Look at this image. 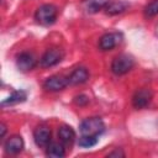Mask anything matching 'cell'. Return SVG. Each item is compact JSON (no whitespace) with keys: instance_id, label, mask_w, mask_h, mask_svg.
<instances>
[{"instance_id":"obj_11","label":"cell","mask_w":158,"mask_h":158,"mask_svg":"<svg viewBox=\"0 0 158 158\" xmlns=\"http://www.w3.org/2000/svg\"><path fill=\"white\" fill-rule=\"evenodd\" d=\"M88 78H89V73H88L86 68H84V67H79V68L74 69L72 72V74L68 77L69 84H73V85L83 84L88 80Z\"/></svg>"},{"instance_id":"obj_6","label":"cell","mask_w":158,"mask_h":158,"mask_svg":"<svg viewBox=\"0 0 158 158\" xmlns=\"http://www.w3.org/2000/svg\"><path fill=\"white\" fill-rule=\"evenodd\" d=\"M16 64H17V68L22 72H27V70H31L35 68L36 65V58L33 57L32 53H28V52H22L17 56L16 58Z\"/></svg>"},{"instance_id":"obj_5","label":"cell","mask_w":158,"mask_h":158,"mask_svg":"<svg viewBox=\"0 0 158 158\" xmlns=\"http://www.w3.org/2000/svg\"><path fill=\"white\" fill-rule=\"evenodd\" d=\"M68 84H69L68 78L63 75H52L46 79L43 86L46 90H49V91H59V90H63Z\"/></svg>"},{"instance_id":"obj_14","label":"cell","mask_w":158,"mask_h":158,"mask_svg":"<svg viewBox=\"0 0 158 158\" xmlns=\"http://www.w3.org/2000/svg\"><path fill=\"white\" fill-rule=\"evenodd\" d=\"M128 7V4L126 1H122V0H115V1H109V4L106 5L105 10L109 15H117V14H121Z\"/></svg>"},{"instance_id":"obj_7","label":"cell","mask_w":158,"mask_h":158,"mask_svg":"<svg viewBox=\"0 0 158 158\" xmlns=\"http://www.w3.org/2000/svg\"><path fill=\"white\" fill-rule=\"evenodd\" d=\"M33 139L38 147H47L51 143V130L47 126H38L33 132Z\"/></svg>"},{"instance_id":"obj_13","label":"cell","mask_w":158,"mask_h":158,"mask_svg":"<svg viewBox=\"0 0 158 158\" xmlns=\"http://www.w3.org/2000/svg\"><path fill=\"white\" fill-rule=\"evenodd\" d=\"M58 137L62 143L64 144H70L75 139V132L70 126L63 125L58 128Z\"/></svg>"},{"instance_id":"obj_3","label":"cell","mask_w":158,"mask_h":158,"mask_svg":"<svg viewBox=\"0 0 158 158\" xmlns=\"http://www.w3.org/2000/svg\"><path fill=\"white\" fill-rule=\"evenodd\" d=\"M133 64H135V62L131 56L118 54L117 57L114 58V60L111 63V70L116 75H122V74H126L127 72H130L132 69Z\"/></svg>"},{"instance_id":"obj_10","label":"cell","mask_w":158,"mask_h":158,"mask_svg":"<svg viewBox=\"0 0 158 158\" xmlns=\"http://www.w3.org/2000/svg\"><path fill=\"white\" fill-rule=\"evenodd\" d=\"M118 42H120V36L117 33H112V32L105 33L99 40V48L101 51H110L114 47H116Z\"/></svg>"},{"instance_id":"obj_4","label":"cell","mask_w":158,"mask_h":158,"mask_svg":"<svg viewBox=\"0 0 158 158\" xmlns=\"http://www.w3.org/2000/svg\"><path fill=\"white\" fill-rule=\"evenodd\" d=\"M64 53L60 48H57V47H53V48H49L44 52V54L42 56L41 58V65L44 67V68H49V67H53L56 64H58L62 58H63Z\"/></svg>"},{"instance_id":"obj_15","label":"cell","mask_w":158,"mask_h":158,"mask_svg":"<svg viewBox=\"0 0 158 158\" xmlns=\"http://www.w3.org/2000/svg\"><path fill=\"white\" fill-rule=\"evenodd\" d=\"M46 154L48 157H52V158H63L65 156V151H64V147L62 143L53 142V143H49L47 146Z\"/></svg>"},{"instance_id":"obj_2","label":"cell","mask_w":158,"mask_h":158,"mask_svg":"<svg viewBox=\"0 0 158 158\" xmlns=\"http://www.w3.org/2000/svg\"><path fill=\"white\" fill-rule=\"evenodd\" d=\"M35 19L38 23L43 26H49L54 23L57 19V7L52 4H44L36 10Z\"/></svg>"},{"instance_id":"obj_8","label":"cell","mask_w":158,"mask_h":158,"mask_svg":"<svg viewBox=\"0 0 158 158\" xmlns=\"http://www.w3.org/2000/svg\"><path fill=\"white\" fill-rule=\"evenodd\" d=\"M151 99H152V93L148 89H139L132 96V105L136 109H143L149 104Z\"/></svg>"},{"instance_id":"obj_9","label":"cell","mask_w":158,"mask_h":158,"mask_svg":"<svg viewBox=\"0 0 158 158\" xmlns=\"http://www.w3.org/2000/svg\"><path fill=\"white\" fill-rule=\"evenodd\" d=\"M4 148H5V152L9 153V154H17L22 151L23 148V139L21 136H17V135H14L11 137L7 138V141L5 142L4 144Z\"/></svg>"},{"instance_id":"obj_17","label":"cell","mask_w":158,"mask_h":158,"mask_svg":"<svg viewBox=\"0 0 158 158\" xmlns=\"http://www.w3.org/2000/svg\"><path fill=\"white\" fill-rule=\"evenodd\" d=\"M99 141V137H94V136H80L78 143L80 147H84V148H89V147H93L98 143Z\"/></svg>"},{"instance_id":"obj_16","label":"cell","mask_w":158,"mask_h":158,"mask_svg":"<svg viewBox=\"0 0 158 158\" xmlns=\"http://www.w3.org/2000/svg\"><path fill=\"white\" fill-rule=\"evenodd\" d=\"M26 93L23 91V90H16V91H14L7 99H5L2 102H1V105L2 106H5V105H15V104H19V102H22V101H25L26 100Z\"/></svg>"},{"instance_id":"obj_20","label":"cell","mask_w":158,"mask_h":158,"mask_svg":"<svg viewBox=\"0 0 158 158\" xmlns=\"http://www.w3.org/2000/svg\"><path fill=\"white\" fill-rule=\"evenodd\" d=\"M123 156H125V154H123V152H122L121 149H116V151L109 153V157H123Z\"/></svg>"},{"instance_id":"obj_1","label":"cell","mask_w":158,"mask_h":158,"mask_svg":"<svg viewBox=\"0 0 158 158\" xmlns=\"http://www.w3.org/2000/svg\"><path fill=\"white\" fill-rule=\"evenodd\" d=\"M81 136H94L99 137L105 131V125L100 117H89L81 121L79 126Z\"/></svg>"},{"instance_id":"obj_19","label":"cell","mask_w":158,"mask_h":158,"mask_svg":"<svg viewBox=\"0 0 158 158\" xmlns=\"http://www.w3.org/2000/svg\"><path fill=\"white\" fill-rule=\"evenodd\" d=\"M74 102H75L77 105H85V104L89 102V98L85 96V95H79V96H75Z\"/></svg>"},{"instance_id":"obj_12","label":"cell","mask_w":158,"mask_h":158,"mask_svg":"<svg viewBox=\"0 0 158 158\" xmlns=\"http://www.w3.org/2000/svg\"><path fill=\"white\" fill-rule=\"evenodd\" d=\"M110 0H83V7L86 12L95 14L106 7Z\"/></svg>"},{"instance_id":"obj_18","label":"cell","mask_w":158,"mask_h":158,"mask_svg":"<svg viewBox=\"0 0 158 158\" xmlns=\"http://www.w3.org/2000/svg\"><path fill=\"white\" fill-rule=\"evenodd\" d=\"M144 15L147 17H153L158 15V0H153L149 4L146 5L144 7Z\"/></svg>"},{"instance_id":"obj_21","label":"cell","mask_w":158,"mask_h":158,"mask_svg":"<svg viewBox=\"0 0 158 158\" xmlns=\"http://www.w3.org/2000/svg\"><path fill=\"white\" fill-rule=\"evenodd\" d=\"M0 130H1V132H0V137L2 138V137L5 136V132H6V126H5L4 123H1V125H0Z\"/></svg>"}]
</instances>
